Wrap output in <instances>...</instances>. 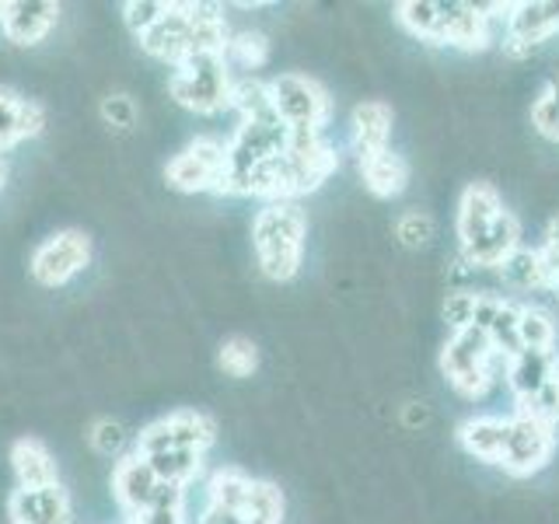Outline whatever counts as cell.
<instances>
[{
  "instance_id": "6da1fadb",
  "label": "cell",
  "mask_w": 559,
  "mask_h": 524,
  "mask_svg": "<svg viewBox=\"0 0 559 524\" xmlns=\"http://www.w3.org/2000/svg\"><path fill=\"white\" fill-rule=\"evenodd\" d=\"M336 168H340V154L322 130H290L287 147L245 175L235 196H259L266 203H280V200L297 203L308 192L319 189Z\"/></svg>"
},
{
  "instance_id": "7a4b0ae2",
  "label": "cell",
  "mask_w": 559,
  "mask_h": 524,
  "mask_svg": "<svg viewBox=\"0 0 559 524\" xmlns=\"http://www.w3.org/2000/svg\"><path fill=\"white\" fill-rule=\"evenodd\" d=\"M227 39H231V28L221 8L171 0L168 14L140 39V49L175 70L192 57H224Z\"/></svg>"
},
{
  "instance_id": "3957f363",
  "label": "cell",
  "mask_w": 559,
  "mask_h": 524,
  "mask_svg": "<svg viewBox=\"0 0 559 524\" xmlns=\"http://www.w3.org/2000/svg\"><path fill=\"white\" fill-rule=\"evenodd\" d=\"M497 4H459V0H406L395 8V22L430 46L486 49L493 43Z\"/></svg>"
},
{
  "instance_id": "277c9868",
  "label": "cell",
  "mask_w": 559,
  "mask_h": 524,
  "mask_svg": "<svg viewBox=\"0 0 559 524\" xmlns=\"http://www.w3.org/2000/svg\"><path fill=\"white\" fill-rule=\"evenodd\" d=\"M308 245V217L297 203H262V210L252 221V249L255 262L266 279L287 284L301 273Z\"/></svg>"
},
{
  "instance_id": "5b68a950",
  "label": "cell",
  "mask_w": 559,
  "mask_h": 524,
  "mask_svg": "<svg viewBox=\"0 0 559 524\" xmlns=\"http://www.w3.org/2000/svg\"><path fill=\"white\" fill-rule=\"evenodd\" d=\"M503 364L507 357L497 354V346L479 329L451 332L441 349V371L451 389L465 398H483L497 374H503Z\"/></svg>"
},
{
  "instance_id": "8992f818",
  "label": "cell",
  "mask_w": 559,
  "mask_h": 524,
  "mask_svg": "<svg viewBox=\"0 0 559 524\" xmlns=\"http://www.w3.org/2000/svg\"><path fill=\"white\" fill-rule=\"evenodd\" d=\"M235 74L224 63V57H192L182 67L171 70L168 78V95L182 105V109L197 116H217L227 109L231 98Z\"/></svg>"
},
{
  "instance_id": "52a82bcc",
  "label": "cell",
  "mask_w": 559,
  "mask_h": 524,
  "mask_svg": "<svg viewBox=\"0 0 559 524\" xmlns=\"http://www.w3.org/2000/svg\"><path fill=\"white\" fill-rule=\"evenodd\" d=\"M165 182L175 192L197 196V192H217L224 196L227 186V140L217 136H197L189 144L168 157L165 165Z\"/></svg>"
},
{
  "instance_id": "ba28073f",
  "label": "cell",
  "mask_w": 559,
  "mask_h": 524,
  "mask_svg": "<svg viewBox=\"0 0 559 524\" xmlns=\"http://www.w3.org/2000/svg\"><path fill=\"white\" fill-rule=\"evenodd\" d=\"M287 136L290 130L276 119V112L262 119H238L231 140H227V186H224L227 196H235L245 175L284 151Z\"/></svg>"
},
{
  "instance_id": "9c48e42d",
  "label": "cell",
  "mask_w": 559,
  "mask_h": 524,
  "mask_svg": "<svg viewBox=\"0 0 559 524\" xmlns=\"http://www.w3.org/2000/svg\"><path fill=\"white\" fill-rule=\"evenodd\" d=\"M92 235L81 231V227H63V231H52L35 245V252L28 259V273L39 287H67L70 279L81 276L92 266Z\"/></svg>"
},
{
  "instance_id": "30bf717a",
  "label": "cell",
  "mask_w": 559,
  "mask_h": 524,
  "mask_svg": "<svg viewBox=\"0 0 559 524\" xmlns=\"http://www.w3.org/2000/svg\"><path fill=\"white\" fill-rule=\"evenodd\" d=\"M270 105L287 130H322L332 112L329 92L308 74L270 78Z\"/></svg>"
},
{
  "instance_id": "8fae6325",
  "label": "cell",
  "mask_w": 559,
  "mask_h": 524,
  "mask_svg": "<svg viewBox=\"0 0 559 524\" xmlns=\"http://www.w3.org/2000/svg\"><path fill=\"white\" fill-rule=\"evenodd\" d=\"M217 441V424L200 409H175L168 416H157L133 437L136 454H157L171 448H189V451H210Z\"/></svg>"
},
{
  "instance_id": "7c38bea8",
  "label": "cell",
  "mask_w": 559,
  "mask_h": 524,
  "mask_svg": "<svg viewBox=\"0 0 559 524\" xmlns=\"http://www.w3.org/2000/svg\"><path fill=\"white\" fill-rule=\"evenodd\" d=\"M556 451V430L538 424L532 416H507V437H503V451H500V468L507 476H535L549 465Z\"/></svg>"
},
{
  "instance_id": "4fadbf2b",
  "label": "cell",
  "mask_w": 559,
  "mask_h": 524,
  "mask_svg": "<svg viewBox=\"0 0 559 524\" xmlns=\"http://www.w3.org/2000/svg\"><path fill=\"white\" fill-rule=\"evenodd\" d=\"M503 52L507 57H528L535 46L559 32V0H524L503 8Z\"/></svg>"
},
{
  "instance_id": "5bb4252c",
  "label": "cell",
  "mask_w": 559,
  "mask_h": 524,
  "mask_svg": "<svg viewBox=\"0 0 559 524\" xmlns=\"http://www.w3.org/2000/svg\"><path fill=\"white\" fill-rule=\"evenodd\" d=\"M162 489H165V483L154 476L147 458H140L136 451H127L122 458L112 462V497L122 507L127 521L144 514L147 507H154V500L162 497Z\"/></svg>"
},
{
  "instance_id": "9a60e30c",
  "label": "cell",
  "mask_w": 559,
  "mask_h": 524,
  "mask_svg": "<svg viewBox=\"0 0 559 524\" xmlns=\"http://www.w3.org/2000/svg\"><path fill=\"white\" fill-rule=\"evenodd\" d=\"M503 210L507 206L500 200V192L489 182H468L462 189V196H459V221H454L462 259L489 235V227L497 224V217L503 214Z\"/></svg>"
},
{
  "instance_id": "2e32d148",
  "label": "cell",
  "mask_w": 559,
  "mask_h": 524,
  "mask_svg": "<svg viewBox=\"0 0 559 524\" xmlns=\"http://www.w3.org/2000/svg\"><path fill=\"white\" fill-rule=\"evenodd\" d=\"M60 22L57 0H0V32L14 46H39Z\"/></svg>"
},
{
  "instance_id": "e0dca14e",
  "label": "cell",
  "mask_w": 559,
  "mask_h": 524,
  "mask_svg": "<svg viewBox=\"0 0 559 524\" xmlns=\"http://www.w3.org/2000/svg\"><path fill=\"white\" fill-rule=\"evenodd\" d=\"M518 314L521 305L511 301V297H500V294H476V319H472V329L486 332V340L497 346V354L503 357H514L521 349L518 340Z\"/></svg>"
},
{
  "instance_id": "ac0fdd59",
  "label": "cell",
  "mask_w": 559,
  "mask_h": 524,
  "mask_svg": "<svg viewBox=\"0 0 559 524\" xmlns=\"http://www.w3.org/2000/svg\"><path fill=\"white\" fill-rule=\"evenodd\" d=\"M8 517L11 524H70L74 511H70L67 489L43 486V489H14L8 500Z\"/></svg>"
},
{
  "instance_id": "d6986e66",
  "label": "cell",
  "mask_w": 559,
  "mask_h": 524,
  "mask_svg": "<svg viewBox=\"0 0 559 524\" xmlns=\"http://www.w3.org/2000/svg\"><path fill=\"white\" fill-rule=\"evenodd\" d=\"M46 130V109L39 102L17 95L14 87H0V154L14 151L25 140Z\"/></svg>"
},
{
  "instance_id": "ffe728a7",
  "label": "cell",
  "mask_w": 559,
  "mask_h": 524,
  "mask_svg": "<svg viewBox=\"0 0 559 524\" xmlns=\"http://www.w3.org/2000/svg\"><path fill=\"white\" fill-rule=\"evenodd\" d=\"M392 122L395 112L389 102H378V98H367L360 102L354 116H349V130H354V154L357 162L371 154L389 151V140H392Z\"/></svg>"
},
{
  "instance_id": "44dd1931",
  "label": "cell",
  "mask_w": 559,
  "mask_h": 524,
  "mask_svg": "<svg viewBox=\"0 0 559 524\" xmlns=\"http://www.w3.org/2000/svg\"><path fill=\"white\" fill-rule=\"evenodd\" d=\"M11 468L17 489H43L60 483V465L39 437H17L11 444Z\"/></svg>"
},
{
  "instance_id": "7402d4cb",
  "label": "cell",
  "mask_w": 559,
  "mask_h": 524,
  "mask_svg": "<svg viewBox=\"0 0 559 524\" xmlns=\"http://www.w3.org/2000/svg\"><path fill=\"white\" fill-rule=\"evenodd\" d=\"M556 354V349H552ZM552 354L546 349H518L514 357H507L503 364V384L511 389L514 402H528L535 392H542L552 378Z\"/></svg>"
},
{
  "instance_id": "603a6c76",
  "label": "cell",
  "mask_w": 559,
  "mask_h": 524,
  "mask_svg": "<svg viewBox=\"0 0 559 524\" xmlns=\"http://www.w3.org/2000/svg\"><path fill=\"white\" fill-rule=\"evenodd\" d=\"M357 168H360V179H364L367 192H374L378 200H392V196H399V192L406 189V182H409V165H406V157L395 154L392 147H389V151H381V154L364 157V162H357Z\"/></svg>"
},
{
  "instance_id": "cb8c5ba5",
  "label": "cell",
  "mask_w": 559,
  "mask_h": 524,
  "mask_svg": "<svg viewBox=\"0 0 559 524\" xmlns=\"http://www.w3.org/2000/svg\"><path fill=\"white\" fill-rule=\"evenodd\" d=\"M507 437V416H472L459 427V444L465 454L479 462L497 465Z\"/></svg>"
},
{
  "instance_id": "d4e9b609",
  "label": "cell",
  "mask_w": 559,
  "mask_h": 524,
  "mask_svg": "<svg viewBox=\"0 0 559 524\" xmlns=\"http://www.w3.org/2000/svg\"><path fill=\"white\" fill-rule=\"evenodd\" d=\"M144 458V454H140ZM203 451H189V448H171V451H157V454H147V465L154 468V476L162 479L165 486H179V489H189L197 483V476L203 472Z\"/></svg>"
},
{
  "instance_id": "484cf974",
  "label": "cell",
  "mask_w": 559,
  "mask_h": 524,
  "mask_svg": "<svg viewBox=\"0 0 559 524\" xmlns=\"http://www.w3.org/2000/svg\"><path fill=\"white\" fill-rule=\"evenodd\" d=\"M270 60V43H266V35L262 32H252V28H245V32H231V39H227V49H224V63L231 67V74L235 70H241L245 78H252L255 70H262Z\"/></svg>"
},
{
  "instance_id": "4316f807",
  "label": "cell",
  "mask_w": 559,
  "mask_h": 524,
  "mask_svg": "<svg viewBox=\"0 0 559 524\" xmlns=\"http://www.w3.org/2000/svg\"><path fill=\"white\" fill-rule=\"evenodd\" d=\"M500 276L507 279L511 287L518 290H546L549 287V276H546V262H542L538 249H521L514 255H507L500 262Z\"/></svg>"
},
{
  "instance_id": "83f0119b",
  "label": "cell",
  "mask_w": 559,
  "mask_h": 524,
  "mask_svg": "<svg viewBox=\"0 0 559 524\" xmlns=\"http://www.w3.org/2000/svg\"><path fill=\"white\" fill-rule=\"evenodd\" d=\"M227 109H231L238 119H262V116H273V105H270V81L266 78H235L231 84V98H227Z\"/></svg>"
},
{
  "instance_id": "f1b7e54d",
  "label": "cell",
  "mask_w": 559,
  "mask_h": 524,
  "mask_svg": "<svg viewBox=\"0 0 559 524\" xmlns=\"http://www.w3.org/2000/svg\"><path fill=\"white\" fill-rule=\"evenodd\" d=\"M284 511H287L284 489L266 479H255L249 500H245L241 517H245V524H284Z\"/></svg>"
},
{
  "instance_id": "f546056e",
  "label": "cell",
  "mask_w": 559,
  "mask_h": 524,
  "mask_svg": "<svg viewBox=\"0 0 559 524\" xmlns=\"http://www.w3.org/2000/svg\"><path fill=\"white\" fill-rule=\"evenodd\" d=\"M518 340H521V349H546V354H552V349H556V322H552V314L546 308L521 305Z\"/></svg>"
},
{
  "instance_id": "4dcf8cb0",
  "label": "cell",
  "mask_w": 559,
  "mask_h": 524,
  "mask_svg": "<svg viewBox=\"0 0 559 524\" xmlns=\"http://www.w3.org/2000/svg\"><path fill=\"white\" fill-rule=\"evenodd\" d=\"M217 367L227 378H252L259 367V346L249 336H227L217 349Z\"/></svg>"
},
{
  "instance_id": "1f68e13d",
  "label": "cell",
  "mask_w": 559,
  "mask_h": 524,
  "mask_svg": "<svg viewBox=\"0 0 559 524\" xmlns=\"http://www.w3.org/2000/svg\"><path fill=\"white\" fill-rule=\"evenodd\" d=\"M87 444H92L95 454H102V458H122L130 448V433L127 427L119 424V419H109V416H102L92 424V430H87Z\"/></svg>"
},
{
  "instance_id": "d6a6232c",
  "label": "cell",
  "mask_w": 559,
  "mask_h": 524,
  "mask_svg": "<svg viewBox=\"0 0 559 524\" xmlns=\"http://www.w3.org/2000/svg\"><path fill=\"white\" fill-rule=\"evenodd\" d=\"M127 524H189V517H186V489L165 486L162 497L154 500V507H147L144 514L130 517Z\"/></svg>"
},
{
  "instance_id": "836d02e7",
  "label": "cell",
  "mask_w": 559,
  "mask_h": 524,
  "mask_svg": "<svg viewBox=\"0 0 559 524\" xmlns=\"http://www.w3.org/2000/svg\"><path fill=\"white\" fill-rule=\"evenodd\" d=\"M532 127L546 140H556L559 144V74H552L542 84V92L532 105Z\"/></svg>"
},
{
  "instance_id": "e575fe53",
  "label": "cell",
  "mask_w": 559,
  "mask_h": 524,
  "mask_svg": "<svg viewBox=\"0 0 559 524\" xmlns=\"http://www.w3.org/2000/svg\"><path fill=\"white\" fill-rule=\"evenodd\" d=\"M165 14H168V0H127V4H122V22L136 35V43L144 39Z\"/></svg>"
},
{
  "instance_id": "d590c367",
  "label": "cell",
  "mask_w": 559,
  "mask_h": 524,
  "mask_svg": "<svg viewBox=\"0 0 559 524\" xmlns=\"http://www.w3.org/2000/svg\"><path fill=\"white\" fill-rule=\"evenodd\" d=\"M514 413L532 416V419H538V424H546V427H552V430H556V424H559V384L549 378L546 389L535 392L528 402H521V406H518Z\"/></svg>"
},
{
  "instance_id": "8d00e7d4",
  "label": "cell",
  "mask_w": 559,
  "mask_h": 524,
  "mask_svg": "<svg viewBox=\"0 0 559 524\" xmlns=\"http://www.w3.org/2000/svg\"><path fill=\"white\" fill-rule=\"evenodd\" d=\"M395 235H399L402 245L419 249V245H427L433 238V221L424 214V210H406V214H402L399 224H395Z\"/></svg>"
},
{
  "instance_id": "74e56055",
  "label": "cell",
  "mask_w": 559,
  "mask_h": 524,
  "mask_svg": "<svg viewBox=\"0 0 559 524\" xmlns=\"http://www.w3.org/2000/svg\"><path fill=\"white\" fill-rule=\"evenodd\" d=\"M476 294L479 290H454L444 301V322L451 332L459 329H472V319H476Z\"/></svg>"
},
{
  "instance_id": "f35d334b",
  "label": "cell",
  "mask_w": 559,
  "mask_h": 524,
  "mask_svg": "<svg viewBox=\"0 0 559 524\" xmlns=\"http://www.w3.org/2000/svg\"><path fill=\"white\" fill-rule=\"evenodd\" d=\"M102 119L116 130H130L136 122V105L130 95H109L102 98Z\"/></svg>"
},
{
  "instance_id": "ab89813d",
  "label": "cell",
  "mask_w": 559,
  "mask_h": 524,
  "mask_svg": "<svg viewBox=\"0 0 559 524\" xmlns=\"http://www.w3.org/2000/svg\"><path fill=\"white\" fill-rule=\"evenodd\" d=\"M197 524H245V517L238 511H224V507L206 503L203 514L197 517Z\"/></svg>"
},
{
  "instance_id": "60d3db41",
  "label": "cell",
  "mask_w": 559,
  "mask_h": 524,
  "mask_svg": "<svg viewBox=\"0 0 559 524\" xmlns=\"http://www.w3.org/2000/svg\"><path fill=\"white\" fill-rule=\"evenodd\" d=\"M8 186V162H4V154H0V189Z\"/></svg>"
},
{
  "instance_id": "b9f144b4",
  "label": "cell",
  "mask_w": 559,
  "mask_h": 524,
  "mask_svg": "<svg viewBox=\"0 0 559 524\" xmlns=\"http://www.w3.org/2000/svg\"><path fill=\"white\" fill-rule=\"evenodd\" d=\"M552 381L559 384V349H556V354H552Z\"/></svg>"
},
{
  "instance_id": "7bdbcfd3",
  "label": "cell",
  "mask_w": 559,
  "mask_h": 524,
  "mask_svg": "<svg viewBox=\"0 0 559 524\" xmlns=\"http://www.w3.org/2000/svg\"><path fill=\"white\" fill-rule=\"evenodd\" d=\"M549 290H552V294H559V273H556V276L549 279Z\"/></svg>"
}]
</instances>
